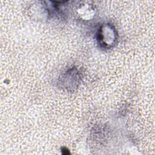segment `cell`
I'll return each mask as SVG.
<instances>
[{"mask_svg": "<svg viewBox=\"0 0 155 155\" xmlns=\"http://www.w3.org/2000/svg\"><path fill=\"white\" fill-rule=\"evenodd\" d=\"M98 39L103 47L106 48L113 47L117 40L115 28L110 24H104L101 25L98 31Z\"/></svg>", "mask_w": 155, "mask_h": 155, "instance_id": "obj_1", "label": "cell"}, {"mask_svg": "<svg viewBox=\"0 0 155 155\" xmlns=\"http://www.w3.org/2000/svg\"><path fill=\"white\" fill-rule=\"evenodd\" d=\"M76 13L82 20L89 21L95 15V9L92 4L88 2H82L77 7Z\"/></svg>", "mask_w": 155, "mask_h": 155, "instance_id": "obj_2", "label": "cell"}]
</instances>
